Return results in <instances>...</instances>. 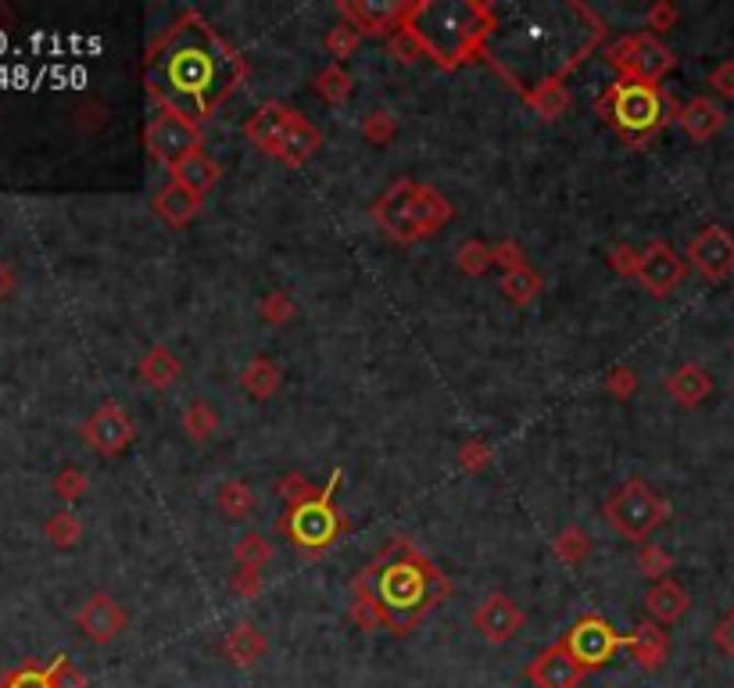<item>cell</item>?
<instances>
[{"label": "cell", "mask_w": 734, "mask_h": 688, "mask_svg": "<svg viewBox=\"0 0 734 688\" xmlns=\"http://www.w3.org/2000/svg\"><path fill=\"white\" fill-rule=\"evenodd\" d=\"M244 76V58L197 11H183L144 58L147 93L161 104V112L183 115L194 126L234 98Z\"/></svg>", "instance_id": "6da1fadb"}, {"label": "cell", "mask_w": 734, "mask_h": 688, "mask_svg": "<svg viewBox=\"0 0 734 688\" xmlns=\"http://www.w3.org/2000/svg\"><path fill=\"white\" fill-rule=\"evenodd\" d=\"M448 596L452 582L413 542L394 538L359 574L351 620L362 631L387 628L391 635H413Z\"/></svg>", "instance_id": "7a4b0ae2"}, {"label": "cell", "mask_w": 734, "mask_h": 688, "mask_svg": "<svg viewBox=\"0 0 734 688\" xmlns=\"http://www.w3.org/2000/svg\"><path fill=\"white\" fill-rule=\"evenodd\" d=\"M405 25L419 36V44L441 69H459L466 61L487 58V36L495 33V8L470 4V0H459V4L419 0Z\"/></svg>", "instance_id": "3957f363"}, {"label": "cell", "mask_w": 734, "mask_h": 688, "mask_svg": "<svg viewBox=\"0 0 734 688\" xmlns=\"http://www.w3.org/2000/svg\"><path fill=\"white\" fill-rule=\"evenodd\" d=\"M595 112L613 126L631 147H645L656 133L666 129L670 119H677L681 108L663 87H637V83H617L606 87L602 98L595 101Z\"/></svg>", "instance_id": "277c9868"}, {"label": "cell", "mask_w": 734, "mask_h": 688, "mask_svg": "<svg viewBox=\"0 0 734 688\" xmlns=\"http://www.w3.org/2000/svg\"><path fill=\"white\" fill-rule=\"evenodd\" d=\"M337 484H341V470H334L330 484H326L316 498H308V503L287 509V517L276 523L280 534L291 538V545L302 552L305 560H323L326 552L334 549L337 534L345 531V517L334 506Z\"/></svg>", "instance_id": "5b68a950"}, {"label": "cell", "mask_w": 734, "mask_h": 688, "mask_svg": "<svg viewBox=\"0 0 734 688\" xmlns=\"http://www.w3.org/2000/svg\"><path fill=\"white\" fill-rule=\"evenodd\" d=\"M606 523L613 528L620 538H628V542H648L652 531L663 528L666 517H670V506H666V498L652 488L648 481L642 477H631L623 481L620 488H613L606 495Z\"/></svg>", "instance_id": "8992f818"}, {"label": "cell", "mask_w": 734, "mask_h": 688, "mask_svg": "<svg viewBox=\"0 0 734 688\" xmlns=\"http://www.w3.org/2000/svg\"><path fill=\"white\" fill-rule=\"evenodd\" d=\"M606 58L620 72V83L659 87L674 72V50L652 33L620 36L617 44H609Z\"/></svg>", "instance_id": "52a82bcc"}, {"label": "cell", "mask_w": 734, "mask_h": 688, "mask_svg": "<svg viewBox=\"0 0 734 688\" xmlns=\"http://www.w3.org/2000/svg\"><path fill=\"white\" fill-rule=\"evenodd\" d=\"M563 642H566V650L574 653V659L588 674L598 670V667H606L620 650H628V639H623L620 631L609 624L606 617H598V613H584L577 624L566 631Z\"/></svg>", "instance_id": "ba28073f"}, {"label": "cell", "mask_w": 734, "mask_h": 688, "mask_svg": "<svg viewBox=\"0 0 734 688\" xmlns=\"http://www.w3.org/2000/svg\"><path fill=\"white\" fill-rule=\"evenodd\" d=\"M144 147H147V155H151L155 161L176 169L183 158L201 151V126H194L183 115L161 112V115L151 119V123H147V129H144Z\"/></svg>", "instance_id": "9c48e42d"}, {"label": "cell", "mask_w": 734, "mask_h": 688, "mask_svg": "<svg viewBox=\"0 0 734 688\" xmlns=\"http://www.w3.org/2000/svg\"><path fill=\"white\" fill-rule=\"evenodd\" d=\"M688 259L666 240H652L642 251V262H637V283L652 294V298H670V294L681 287L688 277Z\"/></svg>", "instance_id": "30bf717a"}, {"label": "cell", "mask_w": 734, "mask_h": 688, "mask_svg": "<svg viewBox=\"0 0 734 688\" xmlns=\"http://www.w3.org/2000/svg\"><path fill=\"white\" fill-rule=\"evenodd\" d=\"M341 22L355 25L362 36H394L413 15V4L405 0H341L337 4Z\"/></svg>", "instance_id": "8fae6325"}, {"label": "cell", "mask_w": 734, "mask_h": 688, "mask_svg": "<svg viewBox=\"0 0 734 688\" xmlns=\"http://www.w3.org/2000/svg\"><path fill=\"white\" fill-rule=\"evenodd\" d=\"M79 435L101 455H122L133 444V438H137V427H133L129 413L122 409L118 402H104V406L79 427Z\"/></svg>", "instance_id": "7c38bea8"}, {"label": "cell", "mask_w": 734, "mask_h": 688, "mask_svg": "<svg viewBox=\"0 0 734 688\" xmlns=\"http://www.w3.org/2000/svg\"><path fill=\"white\" fill-rule=\"evenodd\" d=\"M685 259L705 280H713V283L727 280L734 273V237H731V229H724V226H705L702 234L691 237Z\"/></svg>", "instance_id": "4fadbf2b"}, {"label": "cell", "mask_w": 734, "mask_h": 688, "mask_svg": "<svg viewBox=\"0 0 734 688\" xmlns=\"http://www.w3.org/2000/svg\"><path fill=\"white\" fill-rule=\"evenodd\" d=\"M527 624V613L520 610V602H512L506 591H492L477 610H473V631L487 645H506L512 635H520Z\"/></svg>", "instance_id": "5bb4252c"}, {"label": "cell", "mask_w": 734, "mask_h": 688, "mask_svg": "<svg viewBox=\"0 0 734 688\" xmlns=\"http://www.w3.org/2000/svg\"><path fill=\"white\" fill-rule=\"evenodd\" d=\"M416 180H398L391 183L384 194L376 198L373 219L384 229L391 240L398 245H413V201H416Z\"/></svg>", "instance_id": "9a60e30c"}, {"label": "cell", "mask_w": 734, "mask_h": 688, "mask_svg": "<svg viewBox=\"0 0 734 688\" xmlns=\"http://www.w3.org/2000/svg\"><path fill=\"white\" fill-rule=\"evenodd\" d=\"M523 674H527L530 688H580L588 670L577 664L574 653L566 650V642H555L530 659Z\"/></svg>", "instance_id": "2e32d148"}, {"label": "cell", "mask_w": 734, "mask_h": 688, "mask_svg": "<svg viewBox=\"0 0 734 688\" xmlns=\"http://www.w3.org/2000/svg\"><path fill=\"white\" fill-rule=\"evenodd\" d=\"M76 628L83 631L90 642L108 645L129 628V617L112 596H108V591H93V596L83 602V610L76 613Z\"/></svg>", "instance_id": "e0dca14e"}, {"label": "cell", "mask_w": 734, "mask_h": 688, "mask_svg": "<svg viewBox=\"0 0 734 688\" xmlns=\"http://www.w3.org/2000/svg\"><path fill=\"white\" fill-rule=\"evenodd\" d=\"M319 147H323L319 126H312L302 112H294V108H291V119H287V126H283V133H280L273 158L283 161L287 169H302L305 161L319 151Z\"/></svg>", "instance_id": "ac0fdd59"}, {"label": "cell", "mask_w": 734, "mask_h": 688, "mask_svg": "<svg viewBox=\"0 0 734 688\" xmlns=\"http://www.w3.org/2000/svg\"><path fill=\"white\" fill-rule=\"evenodd\" d=\"M452 201H448L438 187L430 183H419L416 187V201H413V245L416 240H427L433 234H441V229L452 223Z\"/></svg>", "instance_id": "d6986e66"}, {"label": "cell", "mask_w": 734, "mask_h": 688, "mask_svg": "<svg viewBox=\"0 0 734 688\" xmlns=\"http://www.w3.org/2000/svg\"><path fill=\"white\" fill-rule=\"evenodd\" d=\"M287 119H291V108L287 104L266 101V104H258L248 119H244V137H248V144H255L262 155L273 158L276 140H280L283 126H287Z\"/></svg>", "instance_id": "ffe728a7"}, {"label": "cell", "mask_w": 734, "mask_h": 688, "mask_svg": "<svg viewBox=\"0 0 734 688\" xmlns=\"http://www.w3.org/2000/svg\"><path fill=\"white\" fill-rule=\"evenodd\" d=\"M677 126L685 129V137L705 144L727 126V112L713 98H691L688 104H681V112H677Z\"/></svg>", "instance_id": "44dd1931"}, {"label": "cell", "mask_w": 734, "mask_h": 688, "mask_svg": "<svg viewBox=\"0 0 734 688\" xmlns=\"http://www.w3.org/2000/svg\"><path fill=\"white\" fill-rule=\"evenodd\" d=\"M628 650L642 670H659L666 659H670V635H666L663 624H656V620H642L628 635Z\"/></svg>", "instance_id": "7402d4cb"}, {"label": "cell", "mask_w": 734, "mask_h": 688, "mask_svg": "<svg viewBox=\"0 0 734 688\" xmlns=\"http://www.w3.org/2000/svg\"><path fill=\"white\" fill-rule=\"evenodd\" d=\"M666 395H670L677 406L696 409L699 402L713 395V376L705 373V366H699V362H685V366H677L666 376Z\"/></svg>", "instance_id": "603a6c76"}, {"label": "cell", "mask_w": 734, "mask_h": 688, "mask_svg": "<svg viewBox=\"0 0 734 688\" xmlns=\"http://www.w3.org/2000/svg\"><path fill=\"white\" fill-rule=\"evenodd\" d=\"M691 606V596L674 582V577H663V582H652V588L645 591V610L648 620L656 624H677Z\"/></svg>", "instance_id": "cb8c5ba5"}, {"label": "cell", "mask_w": 734, "mask_h": 688, "mask_svg": "<svg viewBox=\"0 0 734 688\" xmlns=\"http://www.w3.org/2000/svg\"><path fill=\"white\" fill-rule=\"evenodd\" d=\"M223 653L229 656V664L234 667H255L258 659L269 653V639L251 624V620H240V624L229 628V635L223 642Z\"/></svg>", "instance_id": "d4e9b609"}, {"label": "cell", "mask_w": 734, "mask_h": 688, "mask_svg": "<svg viewBox=\"0 0 734 688\" xmlns=\"http://www.w3.org/2000/svg\"><path fill=\"white\" fill-rule=\"evenodd\" d=\"M155 212H158L169 226L183 229V226H190V223L197 219L201 198H197V194H190L187 187H180L176 180H169V183L155 194Z\"/></svg>", "instance_id": "484cf974"}, {"label": "cell", "mask_w": 734, "mask_h": 688, "mask_svg": "<svg viewBox=\"0 0 734 688\" xmlns=\"http://www.w3.org/2000/svg\"><path fill=\"white\" fill-rule=\"evenodd\" d=\"M219 177H223V169H219V161H215L212 155H205V151H197V155H190V158H183L180 166L172 169V180L180 183V187H187L190 194H197V198H205L215 183H219Z\"/></svg>", "instance_id": "4316f807"}, {"label": "cell", "mask_w": 734, "mask_h": 688, "mask_svg": "<svg viewBox=\"0 0 734 688\" xmlns=\"http://www.w3.org/2000/svg\"><path fill=\"white\" fill-rule=\"evenodd\" d=\"M523 98H527V104L534 108L541 119H545V123H555V119H563L569 101H574V98H569L566 83H563V76H549V79H541L538 87H527Z\"/></svg>", "instance_id": "83f0119b"}, {"label": "cell", "mask_w": 734, "mask_h": 688, "mask_svg": "<svg viewBox=\"0 0 734 688\" xmlns=\"http://www.w3.org/2000/svg\"><path fill=\"white\" fill-rule=\"evenodd\" d=\"M180 373H183V362H180V356H176V352H169L166 345H151L144 352V359H140L144 384L155 387V391L172 387L176 381H180Z\"/></svg>", "instance_id": "f1b7e54d"}, {"label": "cell", "mask_w": 734, "mask_h": 688, "mask_svg": "<svg viewBox=\"0 0 734 688\" xmlns=\"http://www.w3.org/2000/svg\"><path fill=\"white\" fill-rule=\"evenodd\" d=\"M280 384H283V373H280V366L269 356H255L248 366H244V373H240L244 395H251L258 402L273 398L276 391H280Z\"/></svg>", "instance_id": "f546056e"}, {"label": "cell", "mask_w": 734, "mask_h": 688, "mask_svg": "<svg viewBox=\"0 0 734 688\" xmlns=\"http://www.w3.org/2000/svg\"><path fill=\"white\" fill-rule=\"evenodd\" d=\"M316 93L334 108H341L351 101V93H355V79H351V72L345 69V65L330 61L326 69L316 76Z\"/></svg>", "instance_id": "4dcf8cb0"}, {"label": "cell", "mask_w": 734, "mask_h": 688, "mask_svg": "<svg viewBox=\"0 0 734 688\" xmlns=\"http://www.w3.org/2000/svg\"><path fill=\"white\" fill-rule=\"evenodd\" d=\"M215 506H219L229 520H248L251 509L258 506V498L244 481H226L219 484V492H215Z\"/></svg>", "instance_id": "1f68e13d"}, {"label": "cell", "mask_w": 734, "mask_h": 688, "mask_svg": "<svg viewBox=\"0 0 734 688\" xmlns=\"http://www.w3.org/2000/svg\"><path fill=\"white\" fill-rule=\"evenodd\" d=\"M552 552L563 566H580L584 560L591 556V534L584 528H577V523H569V528H563L560 534H555Z\"/></svg>", "instance_id": "d6a6232c"}, {"label": "cell", "mask_w": 734, "mask_h": 688, "mask_svg": "<svg viewBox=\"0 0 734 688\" xmlns=\"http://www.w3.org/2000/svg\"><path fill=\"white\" fill-rule=\"evenodd\" d=\"M541 287H545V280H541L530 266L501 273V294H506L512 305H530L541 294Z\"/></svg>", "instance_id": "836d02e7"}, {"label": "cell", "mask_w": 734, "mask_h": 688, "mask_svg": "<svg viewBox=\"0 0 734 688\" xmlns=\"http://www.w3.org/2000/svg\"><path fill=\"white\" fill-rule=\"evenodd\" d=\"M180 424H183L190 441H208L215 430H219V413L212 409V402L197 398V402H190V406L183 409Z\"/></svg>", "instance_id": "e575fe53"}, {"label": "cell", "mask_w": 734, "mask_h": 688, "mask_svg": "<svg viewBox=\"0 0 734 688\" xmlns=\"http://www.w3.org/2000/svg\"><path fill=\"white\" fill-rule=\"evenodd\" d=\"M273 556H276V549L266 534H244L234 545L237 566H248V571H266V566L273 563Z\"/></svg>", "instance_id": "d590c367"}, {"label": "cell", "mask_w": 734, "mask_h": 688, "mask_svg": "<svg viewBox=\"0 0 734 688\" xmlns=\"http://www.w3.org/2000/svg\"><path fill=\"white\" fill-rule=\"evenodd\" d=\"M44 538L54 549H72V545H79V538H83V520H79L72 509L54 512V517L44 523Z\"/></svg>", "instance_id": "8d00e7d4"}, {"label": "cell", "mask_w": 734, "mask_h": 688, "mask_svg": "<svg viewBox=\"0 0 734 688\" xmlns=\"http://www.w3.org/2000/svg\"><path fill=\"white\" fill-rule=\"evenodd\" d=\"M0 688H58V685H54L50 664H36V659H25V664L11 667L4 678H0Z\"/></svg>", "instance_id": "74e56055"}, {"label": "cell", "mask_w": 734, "mask_h": 688, "mask_svg": "<svg viewBox=\"0 0 734 688\" xmlns=\"http://www.w3.org/2000/svg\"><path fill=\"white\" fill-rule=\"evenodd\" d=\"M455 266H459V273H466V277H484L487 269L495 266V251H492V245H484V240H466V245L455 251Z\"/></svg>", "instance_id": "f35d334b"}, {"label": "cell", "mask_w": 734, "mask_h": 688, "mask_svg": "<svg viewBox=\"0 0 734 688\" xmlns=\"http://www.w3.org/2000/svg\"><path fill=\"white\" fill-rule=\"evenodd\" d=\"M492 459H495V449L484 438L462 441L459 452H455V463H459L462 474H484V470L492 466Z\"/></svg>", "instance_id": "ab89813d"}, {"label": "cell", "mask_w": 734, "mask_h": 688, "mask_svg": "<svg viewBox=\"0 0 734 688\" xmlns=\"http://www.w3.org/2000/svg\"><path fill=\"white\" fill-rule=\"evenodd\" d=\"M323 44H326V50H330V58H337V65H345V58H351V54L359 50L362 33L355 30V25L341 22V25H334V30L326 33Z\"/></svg>", "instance_id": "60d3db41"}, {"label": "cell", "mask_w": 734, "mask_h": 688, "mask_svg": "<svg viewBox=\"0 0 734 688\" xmlns=\"http://www.w3.org/2000/svg\"><path fill=\"white\" fill-rule=\"evenodd\" d=\"M387 54L394 61H402V65H416L419 58H427L424 44H419V36L409 30V25H402L398 33L387 36Z\"/></svg>", "instance_id": "b9f144b4"}, {"label": "cell", "mask_w": 734, "mask_h": 688, "mask_svg": "<svg viewBox=\"0 0 734 688\" xmlns=\"http://www.w3.org/2000/svg\"><path fill=\"white\" fill-rule=\"evenodd\" d=\"M394 133H398V119H394L387 108H376V112H370L362 119V137L370 144H376V147L391 144Z\"/></svg>", "instance_id": "7bdbcfd3"}, {"label": "cell", "mask_w": 734, "mask_h": 688, "mask_svg": "<svg viewBox=\"0 0 734 688\" xmlns=\"http://www.w3.org/2000/svg\"><path fill=\"white\" fill-rule=\"evenodd\" d=\"M637 571H642L648 582H663V577L674 571V556L663 545H642V552H637Z\"/></svg>", "instance_id": "ee69618b"}, {"label": "cell", "mask_w": 734, "mask_h": 688, "mask_svg": "<svg viewBox=\"0 0 734 688\" xmlns=\"http://www.w3.org/2000/svg\"><path fill=\"white\" fill-rule=\"evenodd\" d=\"M258 313H262L266 323H273V327H283V323H291L297 316V305L291 294L283 291H269L262 302H258Z\"/></svg>", "instance_id": "f6af8a7d"}, {"label": "cell", "mask_w": 734, "mask_h": 688, "mask_svg": "<svg viewBox=\"0 0 734 688\" xmlns=\"http://www.w3.org/2000/svg\"><path fill=\"white\" fill-rule=\"evenodd\" d=\"M276 495L283 498V503H287V509H294V506L308 503V498H316L319 492L312 488L305 474H297V470H291V474H283V477L276 481Z\"/></svg>", "instance_id": "bcb514c9"}, {"label": "cell", "mask_w": 734, "mask_h": 688, "mask_svg": "<svg viewBox=\"0 0 734 688\" xmlns=\"http://www.w3.org/2000/svg\"><path fill=\"white\" fill-rule=\"evenodd\" d=\"M54 495L61 498V503H76V498H83L87 495V488H90V477L83 474L79 466H65L58 477H54Z\"/></svg>", "instance_id": "7dc6e473"}, {"label": "cell", "mask_w": 734, "mask_h": 688, "mask_svg": "<svg viewBox=\"0 0 734 688\" xmlns=\"http://www.w3.org/2000/svg\"><path fill=\"white\" fill-rule=\"evenodd\" d=\"M637 384H642V381H637V373L631 366H617V370L606 373V391L617 402H631L637 395Z\"/></svg>", "instance_id": "c3c4849f"}, {"label": "cell", "mask_w": 734, "mask_h": 688, "mask_svg": "<svg viewBox=\"0 0 734 688\" xmlns=\"http://www.w3.org/2000/svg\"><path fill=\"white\" fill-rule=\"evenodd\" d=\"M645 25H648V33L652 36H663V33H670L674 25H677V8L670 4V0H656L648 11H645Z\"/></svg>", "instance_id": "681fc988"}, {"label": "cell", "mask_w": 734, "mask_h": 688, "mask_svg": "<svg viewBox=\"0 0 734 688\" xmlns=\"http://www.w3.org/2000/svg\"><path fill=\"white\" fill-rule=\"evenodd\" d=\"M492 251H495V266L501 269V273H512V269L530 266L520 240H498V245H492Z\"/></svg>", "instance_id": "f907efd6"}, {"label": "cell", "mask_w": 734, "mask_h": 688, "mask_svg": "<svg viewBox=\"0 0 734 688\" xmlns=\"http://www.w3.org/2000/svg\"><path fill=\"white\" fill-rule=\"evenodd\" d=\"M609 269H613L617 277H637V262H642V251L631 248V245H613L606 255Z\"/></svg>", "instance_id": "816d5d0a"}, {"label": "cell", "mask_w": 734, "mask_h": 688, "mask_svg": "<svg viewBox=\"0 0 734 688\" xmlns=\"http://www.w3.org/2000/svg\"><path fill=\"white\" fill-rule=\"evenodd\" d=\"M262 588H266L262 571H248V566H237V574L229 577V591H234V596H240V599H258V596H262Z\"/></svg>", "instance_id": "f5cc1de1"}, {"label": "cell", "mask_w": 734, "mask_h": 688, "mask_svg": "<svg viewBox=\"0 0 734 688\" xmlns=\"http://www.w3.org/2000/svg\"><path fill=\"white\" fill-rule=\"evenodd\" d=\"M50 670H54V685L58 688H87V674L79 670L69 656H54Z\"/></svg>", "instance_id": "db71d44e"}, {"label": "cell", "mask_w": 734, "mask_h": 688, "mask_svg": "<svg viewBox=\"0 0 734 688\" xmlns=\"http://www.w3.org/2000/svg\"><path fill=\"white\" fill-rule=\"evenodd\" d=\"M713 645H716V653L734 659V610H727L720 617V624L713 628Z\"/></svg>", "instance_id": "11a10c76"}, {"label": "cell", "mask_w": 734, "mask_h": 688, "mask_svg": "<svg viewBox=\"0 0 734 688\" xmlns=\"http://www.w3.org/2000/svg\"><path fill=\"white\" fill-rule=\"evenodd\" d=\"M710 87L720 93V98H734V58L720 61L716 69H710Z\"/></svg>", "instance_id": "9f6ffc18"}, {"label": "cell", "mask_w": 734, "mask_h": 688, "mask_svg": "<svg viewBox=\"0 0 734 688\" xmlns=\"http://www.w3.org/2000/svg\"><path fill=\"white\" fill-rule=\"evenodd\" d=\"M15 287H19V273H15V266L0 259V305H4V302L11 298V294H15Z\"/></svg>", "instance_id": "6f0895ef"}]
</instances>
